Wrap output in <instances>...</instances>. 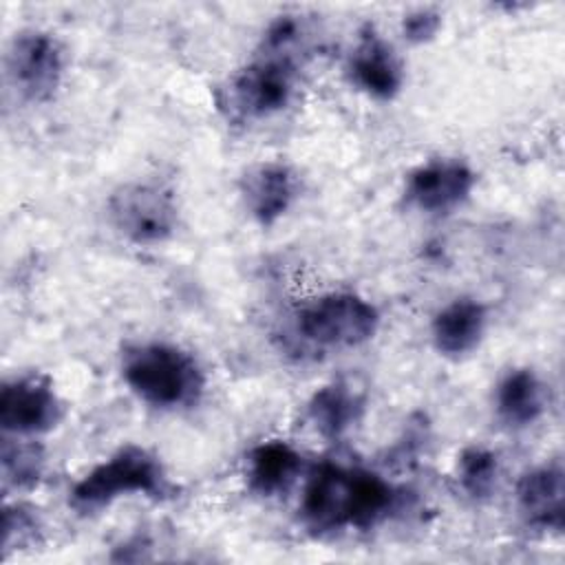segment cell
I'll return each instance as SVG.
<instances>
[{"instance_id":"1","label":"cell","mask_w":565,"mask_h":565,"mask_svg":"<svg viewBox=\"0 0 565 565\" xmlns=\"http://www.w3.org/2000/svg\"><path fill=\"white\" fill-rule=\"evenodd\" d=\"M119 369L130 393L157 411L192 408L207 386L199 360L174 342L146 340L128 344Z\"/></svg>"},{"instance_id":"2","label":"cell","mask_w":565,"mask_h":565,"mask_svg":"<svg viewBox=\"0 0 565 565\" xmlns=\"http://www.w3.org/2000/svg\"><path fill=\"white\" fill-rule=\"evenodd\" d=\"M172 494L174 486L161 459L143 446L126 444L73 483L68 503L79 514H95L121 497L163 501Z\"/></svg>"},{"instance_id":"3","label":"cell","mask_w":565,"mask_h":565,"mask_svg":"<svg viewBox=\"0 0 565 565\" xmlns=\"http://www.w3.org/2000/svg\"><path fill=\"white\" fill-rule=\"evenodd\" d=\"M382 324L380 309L355 291H324L294 316L296 335L320 351L355 349L375 338Z\"/></svg>"},{"instance_id":"4","label":"cell","mask_w":565,"mask_h":565,"mask_svg":"<svg viewBox=\"0 0 565 565\" xmlns=\"http://www.w3.org/2000/svg\"><path fill=\"white\" fill-rule=\"evenodd\" d=\"M298 64L294 57L258 53L225 84L221 108L230 119L254 124L280 115L296 97Z\"/></svg>"},{"instance_id":"5","label":"cell","mask_w":565,"mask_h":565,"mask_svg":"<svg viewBox=\"0 0 565 565\" xmlns=\"http://www.w3.org/2000/svg\"><path fill=\"white\" fill-rule=\"evenodd\" d=\"M113 230L137 247H154L170 241L179 227V205L161 183L128 181L117 185L106 201Z\"/></svg>"},{"instance_id":"6","label":"cell","mask_w":565,"mask_h":565,"mask_svg":"<svg viewBox=\"0 0 565 565\" xmlns=\"http://www.w3.org/2000/svg\"><path fill=\"white\" fill-rule=\"evenodd\" d=\"M64 73L66 51L51 31L22 29L7 44L4 75L24 102H51L62 86Z\"/></svg>"},{"instance_id":"7","label":"cell","mask_w":565,"mask_h":565,"mask_svg":"<svg viewBox=\"0 0 565 565\" xmlns=\"http://www.w3.org/2000/svg\"><path fill=\"white\" fill-rule=\"evenodd\" d=\"M66 406L53 380L31 371L4 380L0 391V426L4 435L38 437L64 419Z\"/></svg>"},{"instance_id":"8","label":"cell","mask_w":565,"mask_h":565,"mask_svg":"<svg viewBox=\"0 0 565 565\" xmlns=\"http://www.w3.org/2000/svg\"><path fill=\"white\" fill-rule=\"evenodd\" d=\"M353 477L355 468L333 461H320L307 470L298 512L311 534L327 536L351 530Z\"/></svg>"},{"instance_id":"9","label":"cell","mask_w":565,"mask_h":565,"mask_svg":"<svg viewBox=\"0 0 565 565\" xmlns=\"http://www.w3.org/2000/svg\"><path fill=\"white\" fill-rule=\"evenodd\" d=\"M477 185V172L457 157H437L413 168L404 183V203L428 216L459 210Z\"/></svg>"},{"instance_id":"10","label":"cell","mask_w":565,"mask_h":565,"mask_svg":"<svg viewBox=\"0 0 565 565\" xmlns=\"http://www.w3.org/2000/svg\"><path fill=\"white\" fill-rule=\"evenodd\" d=\"M351 86L375 102H391L404 88V64L393 44L373 24L362 26L347 57Z\"/></svg>"},{"instance_id":"11","label":"cell","mask_w":565,"mask_h":565,"mask_svg":"<svg viewBox=\"0 0 565 565\" xmlns=\"http://www.w3.org/2000/svg\"><path fill=\"white\" fill-rule=\"evenodd\" d=\"M298 194L300 179L282 161L254 163L238 179L241 203L260 227L276 225L294 207Z\"/></svg>"},{"instance_id":"12","label":"cell","mask_w":565,"mask_h":565,"mask_svg":"<svg viewBox=\"0 0 565 565\" xmlns=\"http://www.w3.org/2000/svg\"><path fill=\"white\" fill-rule=\"evenodd\" d=\"M521 521L539 532L561 534L565 527V470L561 461L527 468L514 486Z\"/></svg>"},{"instance_id":"13","label":"cell","mask_w":565,"mask_h":565,"mask_svg":"<svg viewBox=\"0 0 565 565\" xmlns=\"http://www.w3.org/2000/svg\"><path fill=\"white\" fill-rule=\"evenodd\" d=\"M490 322L488 307L472 296H457L446 302L430 320V340L439 355L459 360L486 338Z\"/></svg>"},{"instance_id":"14","label":"cell","mask_w":565,"mask_h":565,"mask_svg":"<svg viewBox=\"0 0 565 565\" xmlns=\"http://www.w3.org/2000/svg\"><path fill=\"white\" fill-rule=\"evenodd\" d=\"M497 419L512 428L534 426L550 408V388L530 366H516L503 373L492 395Z\"/></svg>"},{"instance_id":"15","label":"cell","mask_w":565,"mask_h":565,"mask_svg":"<svg viewBox=\"0 0 565 565\" xmlns=\"http://www.w3.org/2000/svg\"><path fill=\"white\" fill-rule=\"evenodd\" d=\"M305 457L282 439L256 444L245 457V483L256 497L271 499L291 490L302 477Z\"/></svg>"},{"instance_id":"16","label":"cell","mask_w":565,"mask_h":565,"mask_svg":"<svg viewBox=\"0 0 565 565\" xmlns=\"http://www.w3.org/2000/svg\"><path fill=\"white\" fill-rule=\"evenodd\" d=\"M364 393L347 380L320 386L307 402V419L327 441L347 437L364 415Z\"/></svg>"},{"instance_id":"17","label":"cell","mask_w":565,"mask_h":565,"mask_svg":"<svg viewBox=\"0 0 565 565\" xmlns=\"http://www.w3.org/2000/svg\"><path fill=\"white\" fill-rule=\"evenodd\" d=\"M2 486L11 490H33L46 470V452L35 437L4 435L0 450Z\"/></svg>"},{"instance_id":"18","label":"cell","mask_w":565,"mask_h":565,"mask_svg":"<svg viewBox=\"0 0 565 565\" xmlns=\"http://www.w3.org/2000/svg\"><path fill=\"white\" fill-rule=\"evenodd\" d=\"M501 475L499 455L486 446H466L455 461L459 490L472 501H486L497 490Z\"/></svg>"},{"instance_id":"19","label":"cell","mask_w":565,"mask_h":565,"mask_svg":"<svg viewBox=\"0 0 565 565\" xmlns=\"http://www.w3.org/2000/svg\"><path fill=\"white\" fill-rule=\"evenodd\" d=\"M42 543V521L26 503H4L2 510V556L24 552Z\"/></svg>"},{"instance_id":"20","label":"cell","mask_w":565,"mask_h":565,"mask_svg":"<svg viewBox=\"0 0 565 565\" xmlns=\"http://www.w3.org/2000/svg\"><path fill=\"white\" fill-rule=\"evenodd\" d=\"M441 13L430 7H419L402 18V35L411 44H426L441 31Z\"/></svg>"}]
</instances>
